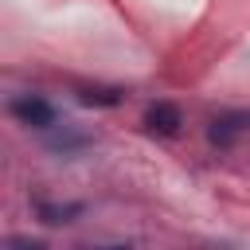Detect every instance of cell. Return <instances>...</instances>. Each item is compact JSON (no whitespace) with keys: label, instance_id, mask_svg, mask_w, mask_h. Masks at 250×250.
Wrapping results in <instances>:
<instances>
[{"label":"cell","instance_id":"5","mask_svg":"<svg viewBox=\"0 0 250 250\" xmlns=\"http://www.w3.org/2000/svg\"><path fill=\"white\" fill-rule=\"evenodd\" d=\"M78 102H82V105H117V102H121V90H105V86H82V90H78Z\"/></svg>","mask_w":250,"mask_h":250},{"label":"cell","instance_id":"3","mask_svg":"<svg viewBox=\"0 0 250 250\" xmlns=\"http://www.w3.org/2000/svg\"><path fill=\"white\" fill-rule=\"evenodd\" d=\"M35 215L47 223V227H62V223H74V215H82L78 203H35Z\"/></svg>","mask_w":250,"mask_h":250},{"label":"cell","instance_id":"4","mask_svg":"<svg viewBox=\"0 0 250 250\" xmlns=\"http://www.w3.org/2000/svg\"><path fill=\"white\" fill-rule=\"evenodd\" d=\"M242 125H250V117H246V113H238V117H215V121H211V129H207V137H211L215 145H230V141H234V133H238Z\"/></svg>","mask_w":250,"mask_h":250},{"label":"cell","instance_id":"2","mask_svg":"<svg viewBox=\"0 0 250 250\" xmlns=\"http://www.w3.org/2000/svg\"><path fill=\"white\" fill-rule=\"evenodd\" d=\"M180 125H184V117H180V109L172 102H152L148 113H145V129L152 137H176Z\"/></svg>","mask_w":250,"mask_h":250},{"label":"cell","instance_id":"1","mask_svg":"<svg viewBox=\"0 0 250 250\" xmlns=\"http://www.w3.org/2000/svg\"><path fill=\"white\" fill-rule=\"evenodd\" d=\"M8 109H12V117L20 125H31V129H55V121H59L55 105L47 98H39V94H20V98L8 102Z\"/></svg>","mask_w":250,"mask_h":250}]
</instances>
